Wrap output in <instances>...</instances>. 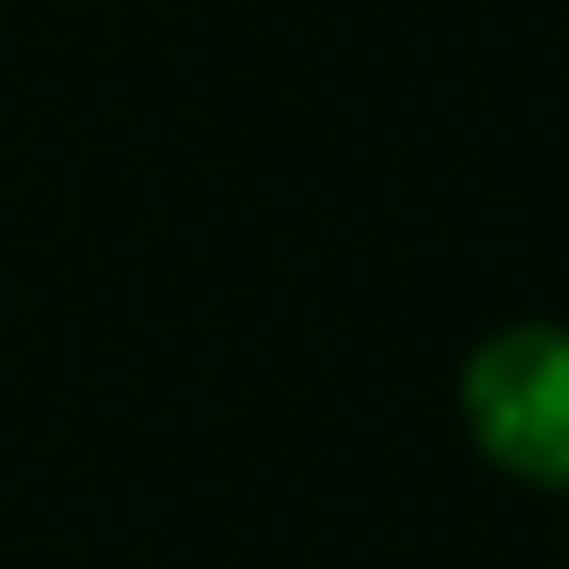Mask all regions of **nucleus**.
I'll return each mask as SVG.
<instances>
[{"mask_svg": "<svg viewBox=\"0 0 569 569\" xmlns=\"http://www.w3.org/2000/svg\"><path fill=\"white\" fill-rule=\"evenodd\" d=\"M471 445L533 489H569V320H507L462 356Z\"/></svg>", "mask_w": 569, "mask_h": 569, "instance_id": "nucleus-1", "label": "nucleus"}]
</instances>
